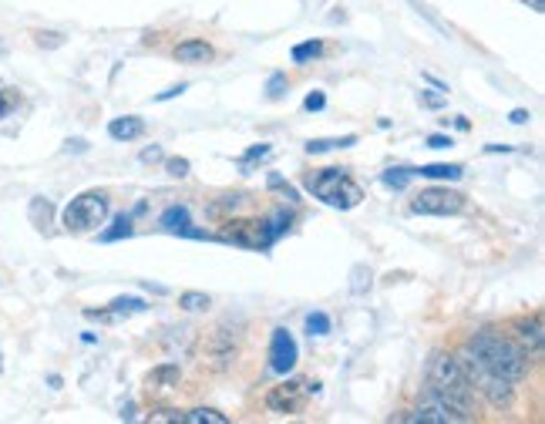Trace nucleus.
<instances>
[{
  "mask_svg": "<svg viewBox=\"0 0 545 424\" xmlns=\"http://www.w3.org/2000/svg\"><path fill=\"white\" fill-rule=\"evenodd\" d=\"M427 394L434 401H441L444 407H451L461 421L475 418V388L468 381V374L461 367V360L448 351H434L431 360H427Z\"/></svg>",
  "mask_w": 545,
  "mask_h": 424,
  "instance_id": "nucleus-1",
  "label": "nucleus"
},
{
  "mask_svg": "<svg viewBox=\"0 0 545 424\" xmlns=\"http://www.w3.org/2000/svg\"><path fill=\"white\" fill-rule=\"evenodd\" d=\"M468 351L475 354V360L485 371L498 374V377H505L511 384L522 381L528 374V354L511 337H498L492 330H481V334L472 337Z\"/></svg>",
  "mask_w": 545,
  "mask_h": 424,
  "instance_id": "nucleus-2",
  "label": "nucleus"
},
{
  "mask_svg": "<svg viewBox=\"0 0 545 424\" xmlns=\"http://www.w3.org/2000/svg\"><path fill=\"white\" fill-rule=\"evenodd\" d=\"M307 189L313 192V199H320L324 205H334V209H354V205H360V199H364V189H360L343 169L310 172Z\"/></svg>",
  "mask_w": 545,
  "mask_h": 424,
  "instance_id": "nucleus-3",
  "label": "nucleus"
},
{
  "mask_svg": "<svg viewBox=\"0 0 545 424\" xmlns=\"http://www.w3.org/2000/svg\"><path fill=\"white\" fill-rule=\"evenodd\" d=\"M458 360H461V367H464V374H468V381H472V388H475L488 405L498 407V411H502V407H511V401H515L511 381H505V377H498V374H492V371H485L472 351H464Z\"/></svg>",
  "mask_w": 545,
  "mask_h": 424,
  "instance_id": "nucleus-4",
  "label": "nucleus"
},
{
  "mask_svg": "<svg viewBox=\"0 0 545 424\" xmlns=\"http://www.w3.org/2000/svg\"><path fill=\"white\" fill-rule=\"evenodd\" d=\"M65 229L68 233H91L108 220V196L104 192H81L65 209Z\"/></svg>",
  "mask_w": 545,
  "mask_h": 424,
  "instance_id": "nucleus-5",
  "label": "nucleus"
},
{
  "mask_svg": "<svg viewBox=\"0 0 545 424\" xmlns=\"http://www.w3.org/2000/svg\"><path fill=\"white\" fill-rule=\"evenodd\" d=\"M461 209H464V196L448 186L425 189V192L414 196V203H411V212H418V216H458Z\"/></svg>",
  "mask_w": 545,
  "mask_h": 424,
  "instance_id": "nucleus-6",
  "label": "nucleus"
},
{
  "mask_svg": "<svg viewBox=\"0 0 545 424\" xmlns=\"http://www.w3.org/2000/svg\"><path fill=\"white\" fill-rule=\"evenodd\" d=\"M300 360V351H296V340L287 327H276L270 340V367L276 374H290Z\"/></svg>",
  "mask_w": 545,
  "mask_h": 424,
  "instance_id": "nucleus-7",
  "label": "nucleus"
},
{
  "mask_svg": "<svg viewBox=\"0 0 545 424\" xmlns=\"http://www.w3.org/2000/svg\"><path fill=\"white\" fill-rule=\"evenodd\" d=\"M303 390H307V384L287 381V384H280V388H272L266 394V407L272 414H296L303 407Z\"/></svg>",
  "mask_w": 545,
  "mask_h": 424,
  "instance_id": "nucleus-8",
  "label": "nucleus"
},
{
  "mask_svg": "<svg viewBox=\"0 0 545 424\" xmlns=\"http://www.w3.org/2000/svg\"><path fill=\"white\" fill-rule=\"evenodd\" d=\"M511 334H515V343L526 351V354H539L542 351V317L539 313H532V317H518V320L511 323Z\"/></svg>",
  "mask_w": 545,
  "mask_h": 424,
  "instance_id": "nucleus-9",
  "label": "nucleus"
},
{
  "mask_svg": "<svg viewBox=\"0 0 545 424\" xmlns=\"http://www.w3.org/2000/svg\"><path fill=\"white\" fill-rule=\"evenodd\" d=\"M205 357H209V364H212L216 371H222V367H229V360L236 357V343H233V337H229L226 330H216L212 337L205 340Z\"/></svg>",
  "mask_w": 545,
  "mask_h": 424,
  "instance_id": "nucleus-10",
  "label": "nucleus"
},
{
  "mask_svg": "<svg viewBox=\"0 0 545 424\" xmlns=\"http://www.w3.org/2000/svg\"><path fill=\"white\" fill-rule=\"evenodd\" d=\"M404 421H421V424H455V421H461L458 414L451 411V407H444L441 401H425V405L418 407L414 414H404Z\"/></svg>",
  "mask_w": 545,
  "mask_h": 424,
  "instance_id": "nucleus-11",
  "label": "nucleus"
},
{
  "mask_svg": "<svg viewBox=\"0 0 545 424\" xmlns=\"http://www.w3.org/2000/svg\"><path fill=\"white\" fill-rule=\"evenodd\" d=\"M212 54H216L212 44H205V41H182L175 48V61H182V65H209Z\"/></svg>",
  "mask_w": 545,
  "mask_h": 424,
  "instance_id": "nucleus-12",
  "label": "nucleus"
},
{
  "mask_svg": "<svg viewBox=\"0 0 545 424\" xmlns=\"http://www.w3.org/2000/svg\"><path fill=\"white\" fill-rule=\"evenodd\" d=\"M108 135L115 138V142H132V138H142L145 135V121L138 119V115L115 119L111 125H108Z\"/></svg>",
  "mask_w": 545,
  "mask_h": 424,
  "instance_id": "nucleus-13",
  "label": "nucleus"
},
{
  "mask_svg": "<svg viewBox=\"0 0 545 424\" xmlns=\"http://www.w3.org/2000/svg\"><path fill=\"white\" fill-rule=\"evenodd\" d=\"M179 377H182V371H179V364H158V367H152L149 371V388H158V390H169L179 384Z\"/></svg>",
  "mask_w": 545,
  "mask_h": 424,
  "instance_id": "nucleus-14",
  "label": "nucleus"
},
{
  "mask_svg": "<svg viewBox=\"0 0 545 424\" xmlns=\"http://www.w3.org/2000/svg\"><path fill=\"white\" fill-rule=\"evenodd\" d=\"M414 175H421V179H448V182H455L464 175L458 162H434V166H421V169H414Z\"/></svg>",
  "mask_w": 545,
  "mask_h": 424,
  "instance_id": "nucleus-15",
  "label": "nucleus"
},
{
  "mask_svg": "<svg viewBox=\"0 0 545 424\" xmlns=\"http://www.w3.org/2000/svg\"><path fill=\"white\" fill-rule=\"evenodd\" d=\"M27 216H31V222H35L37 229L44 233V229L51 226V220H54V205L48 203V199H41V196H37V199H31V205H27Z\"/></svg>",
  "mask_w": 545,
  "mask_h": 424,
  "instance_id": "nucleus-16",
  "label": "nucleus"
},
{
  "mask_svg": "<svg viewBox=\"0 0 545 424\" xmlns=\"http://www.w3.org/2000/svg\"><path fill=\"white\" fill-rule=\"evenodd\" d=\"M350 145H357V135H343V138H310V142H307V152H310V155H320V152H330V149H350Z\"/></svg>",
  "mask_w": 545,
  "mask_h": 424,
  "instance_id": "nucleus-17",
  "label": "nucleus"
},
{
  "mask_svg": "<svg viewBox=\"0 0 545 424\" xmlns=\"http://www.w3.org/2000/svg\"><path fill=\"white\" fill-rule=\"evenodd\" d=\"M162 226L169 229V233H186L188 229V209L186 205H169L165 212H162Z\"/></svg>",
  "mask_w": 545,
  "mask_h": 424,
  "instance_id": "nucleus-18",
  "label": "nucleus"
},
{
  "mask_svg": "<svg viewBox=\"0 0 545 424\" xmlns=\"http://www.w3.org/2000/svg\"><path fill=\"white\" fill-rule=\"evenodd\" d=\"M182 421L186 424H229V418L219 414L216 407H196V411L182 414Z\"/></svg>",
  "mask_w": 545,
  "mask_h": 424,
  "instance_id": "nucleus-19",
  "label": "nucleus"
},
{
  "mask_svg": "<svg viewBox=\"0 0 545 424\" xmlns=\"http://www.w3.org/2000/svg\"><path fill=\"white\" fill-rule=\"evenodd\" d=\"M324 54V41H303V44H296L293 48V61L296 65H307V61H313V58H320Z\"/></svg>",
  "mask_w": 545,
  "mask_h": 424,
  "instance_id": "nucleus-20",
  "label": "nucleus"
},
{
  "mask_svg": "<svg viewBox=\"0 0 545 424\" xmlns=\"http://www.w3.org/2000/svg\"><path fill=\"white\" fill-rule=\"evenodd\" d=\"M179 306L196 313V310H209V306H212V300H209L205 293H199V289H186V293L179 297Z\"/></svg>",
  "mask_w": 545,
  "mask_h": 424,
  "instance_id": "nucleus-21",
  "label": "nucleus"
},
{
  "mask_svg": "<svg viewBox=\"0 0 545 424\" xmlns=\"http://www.w3.org/2000/svg\"><path fill=\"white\" fill-rule=\"evenodd\" d=\"M287 88H290V81H287V74L283 71H272L270 78H266V98H283L287 95Z\"/></svg>",
  "mask_w": 545,
  "mask_h": 424,
  "instance_id": "nucleus-22",
  "label": "nucleus"
},
{
  "mask_svg": "<svg viewBox=\"0 0 545 424\" xmlns=\"http://www.w3.org/2000/svg\"><path fill=\"white\" fill-rule=\"evenodd\" d=\"M414 179V169H388L384 175H380V182L388 189H404Z\"/></svg>",
  "mask_w": 545,
  "mask_h": 424,
  "instance_id": "nucleus-23",
  "label": "nucleus"
},
{
  "mask_svg": "<svg viewBox=\"0 0 545 424\" xmlns=\"http://www.w3.org/2000/svg\"><path fill=\"white\" fill-rule=\"evenodd\" d=\"M121 236H132V216H125V212H121L119 220H115V226H111V229H104V233H102L104 243H115V239H121Z\"/></svg>",
  "mask_w": 545,
  "mask_h": 424,
  "instance_id": "nucleus-24",
  "label": "nucleus"
},
{
  "mask_svg": "<svg viewBox=\"0 0 545 424\" xmlns=\"http://www.w3.org/2000/svg\"><path fill=\"white\" fill-rule=\"evenodd\" d=\"M18 104H20V95L14 88H0V119H11L18 112Z\"/></svg>",
  "mask_w": 545,
  "mask_h": 424,
  "instance_id": "nucleus-25",
  "label": "nucleus"
},
{
  "mask_svg": "<svg viewBox=\"0 0 545 424\" xmlns=\"http://www.w3.org/2000/svg\"><path fill=\"white\" fill-rule=\"evenodd\" d=\"M145 310V300H138V297H119V300H111V313L119 317V313H142Z\"/></svg>",
  "mask_w": 545,
  "mask_h": 424,
  "instance_id": "nucleus-26",
  "label": "nucleus"
},
{
  "mask_svg": "<svg viewBox=\"0 0 545 424\" xmlns=\"http://www.w3.org/2000/svg\"><path fill=\"white\" fill-rule=\"evenodd\" d=\"M307 330H310V337H324V334H330V317L326 313H310L307 317Z\"/></svg>",
  "mask_w": 545,
  "mask_h": 424,
  "instance_id": "nucleus-27",
  "label": "nucleus"
},
{
  "mask_svg": "<svg viewBox=\"0 0 545 424\" xmlns=\"http://www.w3.org/2000/svg\"><path fill=\"white\" fill-rule=\"evenodd\" d=\"M165 169H169L172 179H186L188 169H192V162L182 158V155H175V158H165Z\"/></svg>",
  "mask_w": 545,
  "mask_h": 424,
  "instance_id": "nucleus-28",
  "label": "nucleus"
},
{
  "mask_svg": "<svg viewBox=\"0 0 545 424\" xmlns=\"http://www.w3.org/2000/svg\"><path fill=\"white\" fill-rule=\"evenodd\" d=\"M350 276H354V283H350V293H364V289H371V270H367V266H354V273H350Z\"/></svg>",
  "mask_w": 545,
  "mask_h": 424,
  "instance_id": "nucleus-29",
  "label": "nucleus"
},
{
  "mask_svg": "<svg viewBox=\"0 0 545 424\" xmlns=\"http://www.w3.org/2000/svg\"><path fill=\"white\" fill-rule=\"evenodd\" d=\"M149 421L152 424H179L182 421V411H172V407H158L149 414Z\"/></svg>",
  "mask_w": 545,
  "mask_h": 424,
  "instance_id": "nucleus-30",
  "label": "nucleus"
},
{
  "mask_svg": "<svg viewBox=\"0 0 545 424\" xmlns=\"http://www.w3.org/2000/svg\"><path fill=\"white\" fill-rule=\"evenodd\" d=\"M270 189H280V192H283V196H287L290 203H300V192H296V189H293L290 182H283V175H276V172L270 175Z\"/></svg>",
  "mask_w": 545,
  "mask_h": 424,
  "instance_id": "nucleus-31",
  "label": "nucleus"
},
{
  "mask_svg": "<svg viewBox=\"0 0 545 424\" xmlns=\"http://www.w3.org/2000/svg\"><path fill=\"white\" fill-rule=\"evenodd\" d=\"M266 155H270V145H253V149H249L246 155H239V166L246 169L249 162H256V158H266Z\"/></svg>",
  "mask_w": 545,
  "mask_h": 424,
  "instance_id": "nucleus-32",
  "label": "nucleus"
},
{
  "mask_svg": "<svg viewBox=\"0 0 545 424\" xmlns=\"http://www.w3.org/2000/svg\"><path fill=\"white\" fill-rule=\"evenodd\" d=\"M303 108H307V112H324V108H326V95H324V91H313V95H307Z\"/></svg>",
  "mask_w": 545,
  "mask_h": 424,
  "instance_id": "nucleus-33",
  "label": "nucleus"
},
{
  "mask_svg": "<svg viewBox=\"0 0 545 424\" xmlns=\"http://www.w3.org/2000/svg\"><path fill=\"white\" fill-rule=\"evenodd\" d=\"M421 104H427V108H444V104H448V95H434V91H421Z\"/></svg>",
  "mask_w": 545,
  "mask_h": 424,
  "instance_id": "nucleus-34",
  "label": "nucleus"
},
{
  "mask_svg": "<svg viewBox=\"0 0 545 424\" xmlns=\"http://www.w3.org/2000/svg\"><path fill=\"white\" fill-rule=\"evenodd\" d=\"M35 37L41 48H58V44H61V35H51V31H41V35H35Z\"/></svg>",
  "mask_w": 545,
  "mask_h": 424,
  "instance_id": "nucleus-35",
  "label": "nucleus"
},
{
  "mask_svg": "<svg viewBox=\"0 0 545 424\" xmlns=\"http://www.w3.org/2000/svg\"><path fill=\"white\" fill-rule=\"evenodd\" d=\"M451 145H455V142H451L448 135H431L427 138V149H451Z\"/></svg>",
  "mask_w": 545,
  "mask_h": 424,
  "instance_id": "nucleus-36",
  "label": "nucleus"
},
{
  "mask_svg": "<svg viewBox=\"0 0 545 424\" xmlns=\"http://www.w3.org/2000/svg\"><path fill=\"white\" fill-rule=\"evenodd\" d=\"M182 91H188V85H172L169 91H162V95H158V98H155V102H169V98H179V95H182Z\"/></svg>",
  "mask_w": 545,
  "mask_h": 424,
  "instance_id": "nucleus-37",
  "label": "nucleus"
},
{
  "mask_svg": "<svg viewBox=\"0 0 545 424\" xmlns=\"http://www.w3.org/2000/svg\"><path fill=\"white\" fill-rule=\"evenodd\" d=\"M162 158H165V155H162L158 145H152V149H145V152H142V162H149V166H152V162H162Z\"/></svg>",
  "mask_w": 545,
  "mask_h": 424,
  "instance_id": "nucleus-38",
  "label": "nucleus"
},
{
  "mask_svg": "<svg viewBox=\"0 0 545 424\" xmlns=\"http://www.w3.org/2000/svg\"><path fill=\"white\" fill-rule=\"evenodd\" d=\"M509 121H511V125H526V121H528V112H526V108H515V112L509 115Z\"/></svg>",
  "mask_w": 545,
  "mask_h": 424,
  "instance_id": "nucleus-39",
  "label": "nucleus"
},
{
  "mask_svg": "<svg viewBox=\"0 0 545 424\" xmlns=\"http://www.w3.org/2000/svg\"><path fill=\"white\" fill-rule=\"evenodd\" d=\"M121 421H135V405L121 407Z\"/></svg>",
  "mask_w": 545,
  "mask_h": 424,
  "instance_id": "nucleus-40",
  "label": "nucleus"
},
{
  "mask_svg": "<svg viewBox=\"0 0 545 424\" xmlns=\"http://www.w3.org/2000/svg\"><path fill=\"white\" fill-rule=\"evenodd\" d=\"M0 371H4V364H0Z\"/></svg>",
  "mask_w": 545,
  "mask_h": 424,
  "instance_id": "nucleus-41",
  "label": "nucleus"
}]
</instances>
